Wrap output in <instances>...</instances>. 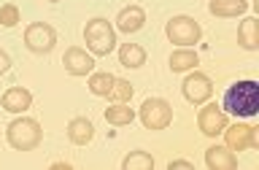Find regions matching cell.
I'll list each match as a JSON object with an SVG mask.
<instances>
[{"label":"cell","instance_id":"6da1fadb","mask_svg":"<svg viewBox=\"0 0 259 170\" xmlns=\"http://www.w3.org/2000/svg\"><path fill=\"white\" fill-rule=\"evenodd\" d=\"M222 105L235 116H256L259 111V84L256 81H235L224 92Z\"/></svg>","mask_w":259,"mask_h":170},{"label":"cell","instance_id":"7a4b0ae2","mask_svg":"<svg viewBox=\"0 0 259 170\" xmlns=\"http://www.w3.org/2000/svg\"><path fill=\"white\" fill-rule=\"evenodd\" d=\"M6 135H8V143H11L14 149L30 151V149H35V146L40 143L44 130H40V124L35 119H14L11 124H8V130H6Z\"/></svg>","mask_w":259,"mask_h":170},{"label":"cell","instance_id":"3957f363","mask_svg":"<svg viewBox=\"0 0 259 170\" xmlns=\"http://www.w3.org/2000/svg\"><path fill=\"white\" fill-rule=\"evenodd\" d=\"M84 40H87V46H89V52H92V54L105 57V54H111L113 44H116V35H113V27H111V24L97 16V19L87 22Z\"/></svg>","mask_w":259,"mask_h":170},{"label":"cell","instance_id":"277c9868","mask_svg":"<svg viewBox=\"0 0 259 170\" xmlns=\"http://www.w3.org/2000/svg\"><path fill=\"white\" fill-rule=\"evenodd\" d=\"M165 32L178 46H192V44H197L200 35H202L200 24L194 22L192 16H173V19L165 24Z\"/></svg>","mask_w":259,"mask_h":170},{"label":"cell","instance_id":"5b68a950","mask_svg":"<svg viewBox=\"0 0 259 170\" xmlns=\"http://www.w3.org/2000/svg\"><path fill=\"white\" fill-rule=\"evenodd\" d=\"M141 121L149 130H165L170 121H173V108L170 103L159 100V97H151L141 105Z\"/></svg>","mask_w":259,"mask_h":170},{"label":"cell","instance_id":"8992f818","mask_svg":"<svg viewBox=\"0 0 259 170\" xmlns=\"http://www.w3.org/2000/svg\"><path fill=\"white\" fill-rule=\"evenodd\" d=\"M24 44H27L30 52L46 54V52H52L54 44H57V32L49 27L46 22H35V24H30V27L24 30Z\"/></svg>","mask_w":259,"mask_h":170},{"label":"cell","instance_id":"52a82bcc","mask_svg":"<svg viewBox=\"0 0 259 170\" xmlns=\"http://www.w3.org/2000/svg\"><path fill=\"white\" fill-rule=\"evenodd\" d=\"M197 127L202 130V135L216 138L219 133H224V127H227V113L219 108V105H205L197 116Z\"/></svg>","mask_w":259,"mask_h":170},{"label":"cell","instance_id":"ba28073f","mask_svg":"<svg viewBox=\"0 0 259 170\" xmlns=\"http://www.w3.org/2000/svg\"><path fill=\"white\" fill-rule=\"evenodd\" d=\"M210 92H213V87H210V78L208 76H202V73H192V76H186L184 81V97L189 103H205Z\"/></svg>","mask_w":259,"mask_h":170},{"label":"cell","instance_id":"9c48e42d","mask_svg":"<svg viewBox=\"0 0 259 170\" xmlns=\"http://www.w3.org/2000/svg\"><path fill=\"white\" fill-rule=\"evenodd\" d=\"M224 138H227V149L230 151H243L248 146H256V133L248 124H232L224 127Z\"/></svg>","mask_w":259,"mask_h":170},{"label":"cell","instance_id":"30bf717a","mask_svg":"<svg viewBox=\"0 0 259 170\" xmlns=\"http://www.w3.org/2000/svg\"><path fill=\"white\" fill-rule=\"evenodd\" d=\"M62 65H65V70H68L70 76H87V73H92L95 60L84 52V49L73 46V49H68V52H65Z\"/></svg>","mask_w":259,"mask_h":170},{"label":"cell","instance_id":"8fae6325","mask_svg":"<svg viewBox=\"0 0 259 170\" xmlns=\"http://www.w3.org/2000/svg\"><path fill=\"white\" fill-rule=\"evenodd\" d=\"M205 165L210 170H235L238 167V159H235V154L230 149H224V146H210L205 151Z\"/></svg>","mask_w":259,"mask_h":170},{"label":"cell","instance_id":"7c38bea8","mask_svg":"<svg viewBox=\"0 0 259 170\" xmlns=\"http://www.w3.org/2000/svg\"><path fill=\"white\" fill-rule=\"evenodd\" d=\"M30 103H32V95L27 92V89H22V87H11V89L3 95V100H0V105H3L6 111H11V113L27 111Z\"/></svg>","mask_w":259,"mask_h":170},{"label":"cell","instance_id":"4fadbf2b","mask_svg":"<svg viewBox=\"0 0 259 170\" xmlns=\"http://www.w3.org/2000/svg\"><path fill=\"white\" fill-rule=\"evenodd\" d=\"M143 22H146V14H143V8H138V6L121 8L119 16H116V24H119L121 32H138L143 27Z\"/></svg>","mask_w":259,"mask_h":170},{"label":"cell","instance_id":"5bb4252c","mask_svg":"<svg viewBox=\"0 0 259 170\" xmlns=\"http://www.w3.org/2000/svg\"><path fill=\"white\" fill-rule=\"evenodd\" d=\"M238 40L243 49H248V52H254L259 46V22L254 16H248V19L240 22V30H238Z\"/></svg>","mask_w":259,"mask_h":170},{"label":"cell","instance_id":"9a60e30c","mask_svg":"<svg viewBox=\"0 0 259 170\" xmlns=\"http://www.w3.org/2000/svg\"><path fill=\"white\" fill-rule=\"evenodd\" d=\"M92 135H95V127H92L89 119H73L68 124V138L76 146H87L89 141H92Z\"/></svg>","mask_w":259,"mask_h":170},{"label":"cell","instance_id":"2e32d148","mask_svg":"<svg viewBox=\"0 0 259 170\" xmlns=\"http://www.w3.org/2000/svg\"><path fill=\"white\" fill-rule=\"evenodd\" d=\"M119 62L124 65V68H141L146 62V52L138 44H124L119 49Z\"/></svg>","mask_w":259,"mask_h":170},{"label":"cell","instance_id":"e0dca14e","mask_svg":"<svg viewBox=\"0 0 259 170\" xmlns=\"http://www.w3.org/2000/svg\"><path fill=\"white\" fill-rule=\"evenodd\" d=\"M248 8L246 0H210V14L216 16H238Z\"/></svg>","mask_w":259,"mask_h":170},{"label":"cell","instance_id":"ac0fdd59","mask_svg":"<svg viewBox=\"0 0 259 170\" xmlns=\"http://www.w3.org/2000/svg\"><path fill=\"white\" fill-rule=\"evenodd\" d=\"M121 167L124 170H154V159L146 151H130L124 162H121Z\"/></svg>","mask_w":259,"mask_h":170},{"label":"cell","instance_id":"d6986e66","mask_svg":"<svg viewBox=\"0 0 259 170\" xmlns=\"http://www.w3.org/2000/svg\"><path fill=\"white\" fill-rule=\"evenodd\" d=\"M133 119H135V111L130 108V105H121V103L105 111V121H108V124H116V127H121V124H130Z\"/></svg>","mask_w":259,"mask_h":170},{"label":"cell","instance_id":"ffe728a7","mask_svg":"<svg viewBox=\"0 0 259 170\" xmlns=\"http://www.w3.org/2000/svg\"><path fill=\"white\" fill-rule=\"evenodd\" d=\"M111 87H113L111 73H92V76H89V89H92V95H97V97H108Z\"/></svg>","mask_w":259,"mask_h":170},{"label":"cell","instance_id":"44dd1931","mask_svg":"<svg viewBox=\"0 0 259 170\" xmlns=\"http://www.w3.org/2000/svg\"><path fill=\"white\" fill-rule=\"evenodd\" d=\"M192 65H197V54H194V52H186V49H181V52H173V54H170V68H173L176 73L189 70Z\"/></svg>","mask_w":259,"mask_h":170},{"label":"cell","instance_id":"7402d4cb","mask_svg":"<svg viewBox=\"0 0 259 170\" xmlns=\"http://www.w3.org/2000/svg\"><path fill=\"white\" fill-rule=\"evenodd\" d=\"M111 100H116V103H124L133 97V84L130 81H121V78H113V87H111V92H108Z\"/></svg>","mask_w":259,"mask_h":170},{"label":"cell","instance_id":"603a6c76","mask_svg":"<svg viewBox=\"0 0 259 170\" xmlns=\"http://www.w3.org/2000/svg\"><path fill=\"white\" fill-rule=\"evenodd\" d=\"M16 22H19V8L14 3L0 6V24H3V27H14Z\"/></svg>","mask_w":259,"mask_h":170},{"label":"cell","instance_id":"cb8c5ba5","mask_svg":"<svg viewBox=\"0 0 259 170\" xmlns=\"http://www.w3.org/2000/svg\"><path fill=\"white\" fill-rule=\"evenodd\" d=\"M167 167L170 170H192L194 165H192V162H186V159H176V162H170Z\"/></svg>","mask_w":259,"mask_h":170},{"label":"cell","instance_id":"d4e9b609","mask_svg":"<svg viewBox=\"0 0 259 170\" xmlns=\"http://www.w3.org/2000/svg\"><path fill=\"white\" fill-rule=\"evenodd\" d=\"M8 68H11V57H8L6 52H0V76H3Z\"/></svg>","mask_w":259,"mask_h":170},{"label":"cell","instance_id":"484cf974","mask_svg":"<svg viewBox=\"0 0 259 170\" xmlns=\"http://www.w3.org/2000/svg\"><path fill=\"white\" fill-rule=\"evenodd\" d=\"M52 3H57V0H52Z\"/></svg>","mask_w":259,"mask_h":170}]
</instances>
